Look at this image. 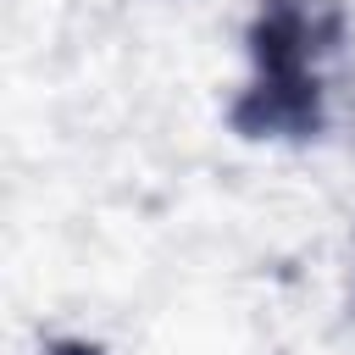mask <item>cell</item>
Wrapping results in <instances>:
<instances>
[{"instance_id":"obj_1","label":"cell","mask_w":355,"mask_h":355,"mask_svg":"<svg viewBox=\"0 0 355 355\" xmlns=\"http://www.w3.org/2000/svg\"><path fill=\"white\" fill-rule=\"evenodd\" d=\"M338 39V0H261L250 28V89L233 105V128L250 139H311L322 128V61Z\"/></svg>"}]
</instances>
